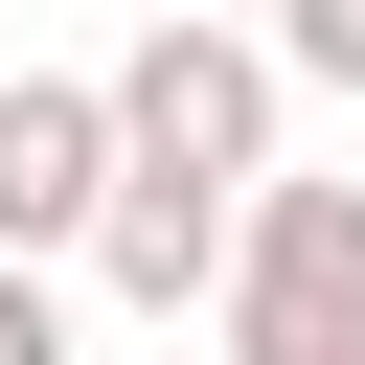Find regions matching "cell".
<instances>
[{"label":"cell","instance_id":"1","mask_svg":"<svg viewBox=\"0 0 365 365\" xmlns=\"http://www.w3.org/2000/svg\"><path fill=\"white\" fill-rule=\"evenodd\" d=\"M228 342H297V365H365V182H228V274H205Z\"/></svg>","mask_w":365,"mask_h":365},{"label":"cell","instance_id":"2","mask_svg":"<svg viewBox=\"0 0 365 365\" xmlns=\"http://www.w3.org/2000/svg\"><path fill=\"white\" fill-rule=\"evenodd\" d=\"M91 91H114V160H160V182H251V160H274V46L205 23V0H160Z\"/></svg>","mask_w":365,"mask_h":365},{"label":"cell","instance_id":"3","mask_svg":"<svg viewBox=\"0 0 365 365\" xmlns=\"http://www.w3.org/2000/svg\"><path fill=\"white\" fill-rule=\"evenodd\" d=\"M114 182V91L91 68H0V251H68Z\"/></svg>","mask_w":365,"mask_h":365},{"label":"cell","instance_id":"4","mask_svg":"<svg viewBox=\"0 0 365 365\" xmlns=\"http://www.w3.org/2000/svg\"><path fill=\"white\" fill-rule=\"evenodd\" d=\"M68 251H91V274H114V297H137V319H182V297H205V274H228V182H160V160H114V182H91V228H68Z\"/></svg>","mask_w":365,"mask_h":365},{"label":"cell","instance_id":"5","mask_svg":"<svg viewBox=\"0 0 365 365\" xmlns=\"http://www.w3.org/2000/svg\"><path fill=\"white\" fill-rule=\"evenodd\" d=\"M274 68H319V91H365V0H297V23H274Z\"/></svg>","mask_w":365,"mask_h":365},{"label":"cell","instance_id":"6","mask_svg":"<svg viewBox=\"0 0 365 365\" xmlns=\"http://www.w3.org/2000/svg\"><path fill=\"white\" fill-rule=\"evenodd\" d=\"M0 365H68V297H46V251H0Z\"/></svg>","mask_w":365,"mask_h":365},{"label":"cell","instance_id":"7","mask_svg":"<svg viewBox=\"0 0 365 365\" xmlns=\"http://www.w3.org/2000/svg\"><path fill=\"white\" fill-rule=\"evenodd\" d=\"M228 365H297V342H228Z\"/></svg>","mask_w":365,"mask_h":365}]
</instances>
